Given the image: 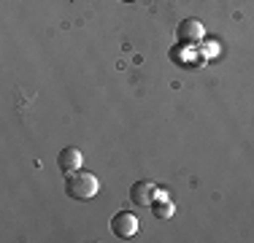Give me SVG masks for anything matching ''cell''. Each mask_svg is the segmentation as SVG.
I'll use <instances>...</instances> for the list:
<instances>
[{"instance_id":"6da1fadb","label":"cell","mask_w":254,"mask_h":243,"mask_svg":"<svg viewBox=\"0 0 254 243\" xmlns=\"http://www.w3.org/2000/svg\"><path fill=\"white\" fill-rule=\"evenodd\" d=\"M65 192L73 200H92L100 192V179L95 173H89V170H76L65 181Z\"/></svg>"},{"instance_id":"7a4b0ae2","label":"cell","mask_w":254,"mask_h":243,"mask_svg":"<svg viewBox=\"0 0 254 243\" xmlns=\"http://www.w3.org/2000/svg\"><path fill=\"white\" fill-rule=\"evenodd\" d=\"M111 233L117 235V238H132V235L138 233V216H132L130 211H119L117 216L111 219Z\"/></svg>"},{"instance_id":"3957f363","label":"cell","mask_w":254,"mask_h":243,"mask_svg":"<svg viewBox=\"0 0 254 243\" xmlns=\"http://www.w3.org/2000/svg\"><path fill=\"white\" fill-rule=\"evenodd\" d=\"M203 35H205V27L197 19H184L176 27V38L181 44H197V41H203Z\"/></svg>"},{"instance_id":"277c9868","label":"cell","mask_w":254,"mask_h":243,"mask_svg":"<svg viewBox=\"0 0 254 243\" xmlns=\"http://www.w3.org/2000/svg\"><path fill=\"white\" fill-rule=\"evenodd\" d=\"M81 162H84V154L76 149V146H68V149H63V151H60V157H57V165H60V170H63L65 176H70V173H76V170H81Z\"/></svg>"},{"instance_id":"5b68a950","label":"cell","mask_w":254,"mask_h":243,"mask_svg":"<svg viewBox=\"0 0 254 243\" xmlns=\"http://www.w3.org/2000/svg\"><path fill=\"white\" fill-rule=\"evenodd\" d=\"M154 184H149V181H135V184L130 186V200L132 205H141V208H146V205L154 203Z\"/></svg>"},{"instance_id":"8992f818","label":"cell","mask_w":254,"mask_h":243,"mask_svg":"<svg viewBox=\"0 0 254 243\" xmlns=\"http://www.w3.org/2000/svg\"><path fill=\"white\" fill-rule=\"evenodd\" d=\"M149 208H152V214L157 216V219H171L173 216V203H171V197H162V200H154L152 205H149Z\"/></svg>"},{"instance_id":"52a82bcc","label":"cell","mask_w":254,"mask_h":243,"mask_svg":"<svg viewBox=\"0 0 254 243\" xmlns=\"http://www.w3.org/2000/svg\"><path fill=\"white\" fill-rule=\"evenodd\" d=\"M125 3H130V0H125Z\"/></svg>"}]
</instances>
